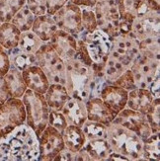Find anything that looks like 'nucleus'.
Returning <instances> with one entry per match:
<instances>
[{
	"instance_id": "f257e3e1",
	"label": "nucleus",
	"mask_w": 160,
	"mask_h": 161,
	"mask_svg": "<svg viewBox=\"0 0 160 161\" xmlns=\"http://www.w3.org/2000/svg\"><path fill=\"white\" fill-rule=\"evenodd\" d=\"M106 139L113 151L123 154L129 160H144L143 139L121 124L113 121L107 125Z\"/></svg>"
},
{
	"instance_id": "f03ea898",
	"label": "nucleus",
	"mask_w": 160,
	"mask_h": 161,
	"mask_svg": "<svg viewBox=\"0 0 160 161\" xmlns=\"http://www.w3.org/2000/svg\"><path fill=\"white\" fill-rule=\"evenodd\" d=\"M65 64L64 86L71 98L87 101L91 95V86L94 81L92 66H88L73 58Z\"/></svg>"
},
{
	"instance_id": "7ed1b4c3",
	"label": "nucleus",
	"mask_w": 160,
	"mask_h": 161,
	"mask_svg": "<svg viewBox=\"0 0 160 161\" xmlns=\"http://www.w3.org/2000/svg\"><path fill=\"white\" fill-rule=\"evenodd\" d=\"M3 141L8 146L10 160H39V137L26 123L16 128Z\"/></svg>"
},
{
	"instance_id": "20e7f679",
	"label": "nucleus",
	"mask_w": 160,
	"mask_h": 161,
	"mask_svg": "<svg viewBox=\"0 0 160 161\" xmlns=\"http://www.w3.org/2000/svg\"><path fill=\"white\" fill-rule=\"evenodd\" d=\"M21 99L25 106L26 124L39 137L48 125V115L51 111L45 96L27 88Z\"/></svg>"
},
{
	"instance_id": "39448f33",
	"label": "nucleus",
	"mask_w": 160,
	"mask_h": 161,
	"mask_svg": "<svg viewBox=\"0 0 160 161\" xmlns=\"http://www.w3.org/2000/svg\"><path fill=\"white\" fill-rule=\"evenodd\" d=\"M36 64L46 73L50 83L65 82V64L50 43H44L35 53Z\"/></svg>"
},
{
	"instance_id": "423d86ee",
	"label": "nucleus",
	"mask_w": 160,
	"mask_h": 161,
	"mask_svg": "<svg viewBox=\"0 0 160 161\" xmlns=\"http://www.w3.org/2000/svg\"><path fill=\"white\" fill-rule=\"evenodd\" d=\"M26 123V111L21 98L9 97L0 104V141H3L19 125Z\"/></svg>"
},
{
	"instance_id": "0eeeda50",
	"label": "nucleus",
	"mask_w": 160,
	"mask_h": 161,
	"mask_svg": "<svg viewBox=\"0 0 160 161\" xmlns=\"http://www.w3.org/2000/svg\"><path fill=\"white\" fill-rule=\"evenodd\" d=\"M79 36L83 40L93 64L104 67L112 48V38L98 28L92 33L84 34V32H82Z\"/></svg>"
},
{
	"instance_id": "6e6552de",
	"label": "nucleus",
	"mask_w": 160,
	"mask_h": 161,
	"mask_svg": "<svg viewBox=\"0 0 160 161\" xmlns=\"http://www.w3.org/2000/svg\"><path fill=\"white\" fill-rule=\"evenodd\" d=\"M93 9L97 19V28L108 34L112 39L119 36L121 17L118 0H97Z\"/></svg>"
},
{
	"instance_id": "1a4fd4ad",
	"label": "nucleus",
	"mask_w": 160,
	"mask_h": 161,
	"mask_svg": "<svg viewBox=\"0 0 160 161\" xmlns=\"http://www.w3.org/2000/svg\"><path fill=\"white\" fill-rule=\"evenodd\" d=\"M134 74L135 86L138 88H148L150 83L160 75L159 59H150L141 53L133 61L130 67Z\"/></svg>"
},
{
	"instance_id": "9d476101",
	"label": "nucleus",
	"mask_w": 160,
	"mask_h": 161,
	"mask_svg": "<svg viewBox=\"0 0 160 161\" xmlns=\"http://www.w3.org/2000/svg\"><path fill=\"white\" fill-rule=\"evenodd\" d=\"M52 18L58 28L77 37L83 32L81 22V8L71 2H67L55 12Z\"/></svg>"
},
{
	"instance_id": "9b49d317",
	"label": "nucleus",
	"mask_w": 160,
	"mask_h": 161,
	"mask_svg": "<svg viewBox=\"0 0 160 161\" xmlns=\"http://www.w3.org/2000/svg\"><path fill=\"white\" fill-rule=\"evenodd\" d=\"M65 147L61 132L47 125L39 136V160L53 161L54 157Z\"/></svg>"
},
{
	"instance_id": "f8f14e48",
	"label": "nucleus",
	"mask_w": 160,
	"mask_h": 161,
	"mask_svg": "<svg viewBox=\"0 0 160 161\" xmlns=\"http://www.w3.org/2000/svg\"><path fill=\"white\" fill-rule=\"evenodd\" d=\"M114 121L135 132L143 141L152 135V130L145 114L131 110L128 107L122 110Z\"/></svg>"
},
{
	"instance_id": "ddd939ff",
	"label": "nucleus",
	"mask_w": 160,
	"mask_h": 161,
	"mask_svg": "<svg viewBox=\"0 0 160 161\" xmlns=\"http://www.w3.org/2000/svg\"><path fill=\"white\" fill-rule=\"evenodd\" d=\"M160 16L159 11H148L136 16L133 21L131 33L140 41L159 37Z\"/></svg>"
},
{
	"instance_id": "4468645a",
	"label": "nucleus",
	"mask_w": 160,
	"mask_h": 161,
	"mask_svg": "<svg viewBox=\"0 0 160 161\" xmlns=\"http://www.w3.org/2000/svg\"><path fill=\"white\" fill-rule=\"evenodd\" d=\"M138 40L133 33L129 35H119L112 39V50H114L123 58L124 64L130 68L135 58L140 53L138 50Z\"/></svg>"
},
{
	"instance_id": "2eb2a0df",
	"label": "nucleus",
	"mask_w": 160,
	"mask_h": 161,
	"mask_svg": "<svg viewBox=\"0 0 160 161\" xmlns=\"http://www.w3.org/2000/svg\"><path fill=\"white\" fill-rule=\"evenodd\" d=\"M48 43L64 62L72 59L77 51V37L60 29L54 33Z\"/></svg>"
},
{
	"instance_id": "dca6fc26",
	"label": "nucleus",
	"mask_w": 160,
	"mask_h": 161,
	"mask_svg": "<svg viewBox=\"0 0 160 161\" xmlns=\"http://www.w3.org/2000/svg\"><path fill=\"white\" fill-rule=\"evenodd\" d=\"M85 104L88 121L108 125L115 120L118 115L100 97H90Z\"/></svg>"
},
{
	"instance_id": "f3484780",
	"label": "nucleus",
	"mask_w": 160,
	"mask_h": 161,
	"mask_svg": "<svg viewBox=\"0 0 160 161\" xmlns=\"http://www.w3.org/2000/svg\"><path fill=\"white\" fill-rule=\"evenodd\" d=\"M128 96V90L107 83L102 87L99 93V97L117 114L127 107Z\"/></svg>"
},
{
	"instance_id": "a211bd4d",
	"label": "nucleus",
	"mask_w": 160,
	"mask_h": 161,
	"mask_svg": "<svg viewBox=\"0 0 160 161\" xmlns=\"http://www.w3.org/2000/svg\"><path fill=\"white\" fill-rule=\"evenodd\" d=\"M22 76L28 89L43 95L51 84L44 70L37 64H33L24 69Z\"/></svg>"
},
{
	"instance_id": "6ab92c4d",
	"label": "nucleus",
	"mask_w": 160,
	"mask_h": 161,
	"mask_svg": "<svg viewBox=\"0 0 160 161\" xmlns=\"http://www.w3.org/2000/svg\"><path fill=\"white\" fill-rule=\"evenodd\" d=\"M61 113L64 115L68 125H74L80 128L88 120L85 101L77 98H69L61 109Z\"/></svg>"
},
{
	"instance_id": "aec40b11",
	"label": "nucleus",
	"mask_w": 160,
	"mask_h": 161,
	"mask_svg": "<svg viewBox=\"0 0 160 161\" xmlns=\"http://www.w3.org/2000/svg\"><path fill=\"white\" fill-rule=\"evenodd\" d=\"M153 100L154 97L148 88L135 87V89L129 91L127 107L131 110L141 112L142 114H146Z\"/></svg>"
},
{
	"instance_id": "412c9836",
	"label": "nucleus",
	"mask_w": 160,
	"mask_h": 161,
	"mask_svg": "<svg viewBox=\"0 0 160 161\" xmlns=\"http://www.w3.org/2000/svg\"><path fill=\"white\" fill-rule=\"evenodd\" d=\"M44 96L48 108L52 111H61L70 98L65 86L60 83H51Z\"/></svg>"
},
{
	"instance_id": "4be33fe9",
	"label": "nucleus",
	"mask_w": 160,
	"mask_h": 161,
	"mask_svg": "<svg viewBox=\"0 0 160 161\" xmlns=\"http://www.w3.org/2000/svg\"><path fill=\"white\" fill-rule=\"evenodd\" d=\"M31 30L37 35L43 43H48L54 33L58 30V28L52 16L47 13L45 15L35 17Z\"/></svg>"
},
{
	"instance_id": "5701e85b",
	"label": "nucleus",
	"mask_w": 160,
	"mask_h": 161,
	"mask_svg": "<svg viewBox=\"0 0 160 161\" xmlns=\"http://www.w3.org/2000/svg\"><path fill=\"white\" fill-rule=\"evenodd\" d=\"M2 78L10 97L22 98L27 90V86L22 76V71H20L15 66L10 65L9 70Z\"/></svg>"
},
{
	"instance_id": "b1692460",
	"label": "nucleus",
	"mask_w": 160,
	"mask_h": 161,
	"mask_svg": "<svg viewBox=\"0 0 160 161\" xmlns=\"http://www.w3.org/2000/svg\"><path fill=\"white\" fill-rule=\"evenodd\" d=\"M126 69L127 67L124 64L123 58L114 50L111 48L109 57L103 68L104 80H105V82L107 84H113Z\"/></svg>"
},
{
	"instance_id": "393cba45",
	"label": "nucleus",
	"mask_w": 160,
	"mask_h": 161,
	"mask_svg": "<svg viewBox=\"0 0 160 161\" xmlns=\"http://www.w3.org/2000/svg\"><path fill=\"white\" fill-rule=\"evenodd\" d=\"M62 137L65 148L71 152H77L84 147L86 137L82 128L74 125H67L65 130L62 131Z\"/></svg>"
},
{
	"instance_id": "a878e982",
	"label": "nucleus",
	"mask_w": 160,
	"mask_h": 161,
	"mask_svg": "<svg viewBox=\"0 0 160 161\" xmlns=\"http://www.w3.org/2000/svg\"><path fill=\"white\" fill-rule=\"evenodd\" d=\"M84 148L92 161L107 160L108 156L113 151L105 137L87 139Z\"/></svg>"
},
{
	"instance_id": "bb28decb",
	"label": "nucleus",
	"mask_w": 160,
	"mask_h": 161,
	"mask_svg": "<svg viewBox=\"0 0 160 161\" xmlns=\"http://www.w3.org/2000/svg\"><path fill=\"white\" fill-rule=\"evenodd\" d=\"M21 31L11 22L0 24V46L6 51L18 47Z\"/></svg>"
},
{
	"instance_id": "cd10ccee",
	"label": "nucleus",
	"mask_w": 160,
	"mask_h": 161,
	"mask_svg": "<svg viewBox=\"0 0 160 161\" xmlns=\"http://www.w3.org/2000/svg\"><path fill=\"white\" fill-rule=\"evenodd\" d=\"M7 53H8V55H9L11 65L15 66L20 71H23L27 67H29L33 64H36L35 54L28 53L22 51L18 47L12 48V50L7 51Z\"/></svg>"
},
{
	"instance_id": "c85d7f7f",
	"label": "nucleus",
	"mask_w": 160,
	"mask_h": 161,
	"mask_svg": "<svg viewBox=\"0 0 160 161\" xmlns=\"http://www.w3.org/2000/svg\"><path fill=\"white\" fill-rule=\"evenodd\" d=\"M43 44L44 43L41 41V39L32 30H29V31L21 32L18 47H20L21 50L28 53L35 54Z\"/></svg>"
},
{
	"instance_id": "c756f323",
	"label": "nucleus",
	"mask_w": 160,
	"mask_h": 161,
	"mask_svg": "<svg viewBox=\"0 0 160 161\" xmlns=\"http://www.w3.org/2000/svg\"><path fill=\"white\" fill-rule=\"evenodd\" d=\"M26 4V0H0V22H10Z\"/></svg>"
},
{
	"instance_id": "7c9ffc66",
	"label": "nucleus",
	"mask_w": 160,
	"mask_h": 161,
	"mask_svg": "<svg viewBox=\"0 0 160 161\" xmlns=\"http://www.w3.org/2000/svg\"><path fill=\"white\" fill-rule=\"evenodd\" d=\"M143 159L159 161L160 157V139L159 132L152 134L143 141Z\"/></svg>"
},
{
	"instance_id": "2f4dec72",
	"label": "nucleus",
	"mask_w": 160,
	"mask_h": 161,
	"mask_svg": "<svg viewBox=\"0 0 160 161\" xmlns=\"http://www.w3.org/2000/svg\"><path fill=\"white\" fill-rule=\"evenodd\" d=\"M34 20L35 15L25 5L15 14V16L12 18L10 22L15 25L21 32H25L31 30Z\"/></svg>"
},
{
	"instance_id": "473e14b6",
	"label": "nucleus",
	"mask_w": 160,
	"mask_h": 161,
	"mask_svg": "<svg viewBox=\"0 0 160 161\" xmlns=\"http://www.w3.org/2000/svg\"><path fill=\"white\" fill-rule=\"evenodd\" d=\"M142 1L143 0H118L121 19L133 22Z\"/></svg>"
},
{
	"instance_id": "72a5a7b5",
	"label": "nucleus",
	"mask_w": 160,
	"mask_h": 161,
	"mask_svg": "<svg viewBox=\"0 0 160 161\" xmlns=\"http://www.w3.org/2000/svg\"><path fill=\"white\" fill-rule=\"evenodd\" d=\"M159 37L148 38L138 43L140 53L150 59H159Z\"/></svg>"
},
{
	"instance_id": "f704fd0d",
	"label": "nucleus",
	"mask_w": 160,
	"mask_h": 161,
	"mask_svg": "<svg viewBox=\"0 0 160 161\" xmlns=\"http://www.w3.org/2000/svg\"><path fill=\"white\" fill-rule=\"evenodd\" d=\"M82 130L84 132L86 141L87 139H93V138H100L105 137L106 138V130L107 125L96 123L92 121H86L85 124L82 125Z\"/></svg>"
},
{
	"instance_id": "c9c22d12",
	"label": "nucleus",
	"mask_w": 160,
	"mask_h": 161,
	"mask_svg": "<svg viewBox=\"0 0 160 161\" xmlns=\"http://www.w3.org/2000/svg\"><path fill=\"white\" fill-rule=\"evenodd\" d=\"M148 124L151 128L152 134L160 132V102L159 98H154L149 110L145 114Z\"/></svg>"
},
{
	"instance_id": "e433bc0d",
	"label": "nucleus",
	"mask_w": 160,
	"mask_h": 161,
	"mask_svg": "<svg viewBox=\"0 0 160 161\" xmlns=\"http://www.w3.org/2000/svg\"><path fill=\"white\" fill-rule=\"evenodd\" d=\"M81 22L83 32L92 33L97 29V19L93 8L91 7L81 8Z\"/></svg>"
},
{
	"instance_id": "4c0bfd02",
	"label": "nucleus",
	"mask_w": 160,
	"mask_h": 161,
	"mask_svg": "<svg viewBox=\"0 0 160 161\" xmlns=\"http://www.w3.org/2000/svg\"><path fill=\"white\" fill-rule=\"evenodd\" d=\"M113 85L122 87V88L126 89L128 91L135 89L136 86H135L134 74H133V71H131V69L127 68L126 70L120 75V77L113 83Z\"/></svg>"
},
{
	"instance_id": "58836bf2",
	"label": "nucleus",
	"mask_w": 160,
	"mask_h": 161,
	"mask_svg": "<svg viewBox=\"0 0 160 161\" xmlns=\"http://www.w3.org/2000/svg\"><path fill=\"white\" fill-rule=\"evenodd\" d=\"M48 125L57 129L58 131L62 134V131L65 130L67 127V122L64 115L61 113V111H50V115H48Z\"/></svg>"
},
{
	"instance_id": "ea45409f",
	"label": "nucleus",
	"mask_w": 160,
	"mask_h": 161,
	"mask_svg": "<svg viewBox=\"0 0 160 161\" xmlns=\"http://www.w3.org/2000/svg\"><path fill=\"white\" fill-rule=\"evenodd\" d=\"M35 17L47 14V4L46 0H26L25 4Z\"/></svg>"
},
{
	"instance_id": "a19ab883",
	"label": "nucleus",
	"mask_w": 160,
	"mask_h": 161,
	"mask_svg": "<svg viewBox=\"0 0 160 161\" xmlns=\"http://www.w3.org/2000/svg\"><path fill=\"white\" fill-rule=\"evenodd\" d=\"M10 65L11 64L8 53L3 47L0 46V77H3L7 73L10 68Z\"/></svg>"
},
{
	"instance_id": "79ce46f5",
	"label": "nucleus",
	"mask_w": 160,
	"mask_h": 161,
	"mask_svg": "<svg viewBox=\"0 0 160 161\" xmlns=\"http://www.w3.org/2000/svg\"><path fill=\"white\" fill-rule=\"evenodd\" d=\"M69 0H46L47 4V13L50 15H53V14L59 10L62 6L66 4Z\"/></svg>"
},
{
	"instance_id": "37998d69",
	"label": "nucleus",
	"mask_w": 160,
	"mask_h": 161,
	"mask_svg": "<svg viewBox=\"0 0 160 161\" xmlns=\"http://www.w3.org/2000/svg\"><path fill=\"white\" fill-rule=\"evenodd\" d=\"M148 90L151 92V94L153 95L154 98H159L160 97V75L150 83V85L148 86Z\"/></svg>"
},
{
	"instance_id": "c03bdc74",
	"label": "nucleus",
	"mask_w": 160,
	"mask_h": 161,
	"mask_svg": "<svg viewBox=\"0 0 160 161\" xmlns=\"http://www.w3.org/2000/svg\"><path fill=\"white\" fill-rule=\"evenodd\" d=\"M131 26H133V22H130V21L126 20H120V24H119V33L120 35H129L131 33Z\"/></svg>"
},
{
	"instance_id": "a18cd8bd",
	"label": "nucleus",
	"mask_w": 160,
	"mask_h": 161,
	"mask_svg": "<svg viewBox=\"0 0 160 161\" xmlns=\"http://www.w3.org/2000/svg\"><path fill=\"white\" fill-rule=\"evenodd\" d=\"M69 2L79 6L80 8H84V7H91V8H93L97 0H69Z\"/></svg>"
},
{
	"instance_id": "49530a36",
	"label": "nucleus",
	"mask_w": 160,
	"mask_h": 161,
	"mask_svg": "<svg viewBox=\"0 0 160 161\" xmlns=\"http://www.w3.org/2000/svg\"><path fill=\"white\" fill-rule=\"evenodd\" d=\"M74 161H91V158L85 148L83 147L79 151L74 152Z\"/></svg>"
},
{
	"instance_id": "de8ad7c7",
	"label": "nucleus",
	"mask_w": 160,
	"mask_h": 161,
	"mask_svg": "<svg viewBox=\"0 0 160 161\" xmlns=\"http://www.w3.org/2000/svg\"><path fill=\"white\" fill-rule=\"evenodd\" d=\"M10 96L7 92V89L5 87V84L3 81V78L0 77V104H2L4 101H6Z\"/></svg>"
},
{
	"instance_id": "09e8293b",
	"label": "nucleus",
	"mask_w": 160,
	"mask_h": 161,
	"mask_svg": "<svg viewBox=\"0 0 160 161\" xmlns=\"http://www.w3.org/2000/svg\"><path fill=\"white\" fill-rule=\"evenodd\" d=\"M148 9L151 11H159L160 7V0H145Z\"/></svg>"
},
{
	"instance_id": "8fccbe9b",
	"label": "nucleus",
	"mask_w": 160,
	"mask_h": 161,
	"mask_svg": "<svg viewBox=\"0 0 160 161\" xmlns=\"http://www.w3.org/2000/svg\"><path fill=\"white\" fill-rule=\"evenodd\" d=\"M107 160H121V161H129V159L126 157V156H124L123 154H120V153H118V152H115V151H112L111 152V154L108 156Z\"/></svg>"
},
{
	"instance_id": "3c124183",
	"label": "nucleus",
	"mask_w": 160,
	"mask_h": 161,
	"mask_svg": "<svg viewBox=\"0 0 160 161\" xmlns=\"http://www.w3.org/2000/svg\"><path fill=\"white\" fill-rule=\"evenodd\" d=\"M0 24H1V22H0Z\"/></svg>"
}]
</instances>
